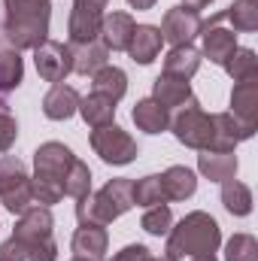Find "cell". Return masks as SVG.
I'll list each match as a JSON object with an SVG mask.
<instances>
[{"mask_svg": "<svg viewBox=\"0 0 258 261\" xmlns=\"http://www.w3.org/2000/svg\"><path fill=\"white\" fill-rule=\"evenodd\" d=\"M3 9H6L3 34L9 49L24 52L49 40V21H52L49 0H3Z\"/></svg>", "mask_w": 258, "mask_h": 261, "instance_id": "6da1fadb", "label": "cell"}, {"mask_svg": "<svg viewBox=\"0 0 258 261\" xmlns=\"http://www.w3.org/2000/svg\"><path fill=\"white\" fill-rule=\"evenodd\" d=\"M73 152L64 143H43L34 152V176H31V192L34 200L49 206L64 197V176L73 164Z\"/></svg>", "mask_w": 258, "mask_h": 261, "instance_id": "7a4b0ae2", "label": "cell"}, {"mask_svg": "<svg viewBox=\"0 0 258 261\" xmlns=\"http://www.w3.org/2000/svg\"><path fill=\"white\" fill-rule=\"evenodd\" d=\"M222 243V228L219 222L197 210V213H189L176 228L167 231V255L173 258H192V255H203V252H216Z\"/></svg>", "mask_w": 258, "mask_h": 261, "instance_id": "3957f363", "label": "cell"}, {"mask_svg": "<svg viewBox=\"0 0 258 261\" xmlns=\"http://www.w3.org/2000/svg\"><path fill=\"white\" fill-rule=\"evenodd\" d=\"M134 206V182L131 179H110L100 192H88L76 200L79 225H110Z\"/></svg>", "mask_w": 258, "mask_h": 261, "instance_id": "277c9868", "label": "cell"}, {"mask_svg": "<svg viewBox=\"0 0 258 261\" xmlns=\"http://www.w3.org/2000/svg\"><path fill=\"white\" fill-rule=\"evenodd\" d=\"M170 128H173V137L183 146L197 149V152L210 149V140H213V116H207L194 97L176 113V119L170 122Z\"/></svg>", "mask_w": 258, "mask_h": 261, "instance_id": "5b68a950", "label": "cell"}, {"mask_svg": "<svg viewBox=\"0 0 258 261\" xmlns=\"http://www.w3.org/2000/svg\"><path fill=\"white\" fill-rule=\"evenodd\" d=\"M91 149L107 161V164H131L137 158V140L131 137L128 130H122L116 122L113 125H104V128H94L91 130Z\"/></svg>", "mask_w": 258, "mask_h": 261, "instance_id": "8992f818", "label": "cell"}, {"mask_svg": "<svg viewBox=\"0 0 258 261\" xmlns=\"http://www.w3.org/2000/svg\"><path fill=\"white\" fill-rule=\"evenodd\" d=\"M158 31L170 46H192V40L200 37V31H203V18H200V12H194L189 6H173L164 12V21Z\"/></svg>", "mask_w": 258, "mask_h": 261, "instance_id": "52a82bcc", "label": "cell"}, {"mask_svg": "<svg viewBox=\"0 0 258 261\" xmlns=\"http://www.w3.org/2000/svg\"><path fill=\"white\" fill-rule=\"evenodd\" d=\"M34 64L40 79L46 82H64L67 73H73V55H70V46L58 43V40H46L34 49Z\"/></svg>", "mask_w": 258, "mask_h": 261, "instance_id": "ba28073f", "label": "cell"}, {"mask_svg": "<svg viewBox=\"0 0 258 261\" xmlns=\"http://www.w3.org/2000/svg\"><path fill=\"white\" fill-rule=\"evenodd\" d=\"M107 3L110 0H73V12H70V24H67L70 43H85L100 34Z\"/></svg>", "mask_w": 258, "mask_h": 261, "instance_id": "9c48e42d", "label": "cell"}, {"mask_svg": "<svg viewBox=\"0 0 258 261\" xmlns=\"http://www.w3.org/2000/svg\"><path fill=\"white\" fill-rule=\"evenodd\" d=\"M52 225H55V219H52L49 206H43V203H34V206H28V210L18 216L12 237H18V240L28 246V252H31L37 243H43V240H52Z\"/></svg>", "mask_w": 258, "mask_h": 261, "instance_id": "30bf717a", "label": "cell"}, {"mask_svg": "<svg viewBox=\"0 0 258 261\" xmlns=\"http://www.w3.org/2000/svg\"><path fill=\"white\" fill-rule=\"evenodd\" d=\"M258 125H249L243 119H237L234 113H216L213 116V140H210V152H234L237 143L249 140L255 134Z\"/></svg>", "mask_w": 258, "mask_h": 261, "instance_id": "8fae6325", "label": "cell"}, {"mask_svg": "<svg viewBox=\"0 0 258 261\" xmlns=\"http://www.w3.org/2000/svg\"><path fill=\"white\" fill-rule=\"evenodd\" d=\"M134 28H137V21L131 18L128 12H110V15H104L97 37H100V43H104L107 49H113V52H128Z\"/></svg>", "mask_w": 258, "mask_h": 261, "instance_id": "7c38bea8", "label": "cell"}, {"mask_svg": "<svg viewBox=\"0 0 258 261\" xmlns=\"http://www.w3.org/2000/svg\"><path fill=\"white\" fill-rule=\"evenodd\" d=\"M70 55H73V73L94 76L100 67H107L110 49L100 43V37H94V40H85V43H70Z\"/></svg>", "mask_w": 258, "mask_h": 261, "instance_id": "4fadbf2b", "label": "cell"}, {"mask_svg": "<svg viewBox=\"0 0 258 261\" xmlns=\"http://www.w3.org/2000/svg\"><path fill=\"white\" fill-rule=\"evenodd\" d=\"M110 246V234L104 225H79L73 234V252L79 258H91V261H104Z\"/></svg>", "mask_w": 258, "mask_h": 261, "instance_id": "5bb4252c", "label": "cell"}, {"mask_svg": "<svg viewBox=\"0 0 258 261\" xmlns=\"http://www.w3.org/2000/svg\"><path fill=\"white\" fill-rule=\"evenodd\" d=\"M161 43H164V37L155 24H137L128 43V55L137 64H152L161 52Z\"/></svg>", "mask_w": 258, "mask_h": 261, "instance_id": "9a60e30c", "label": "cell"}, {"mask_svg": "<svg viewBox=\"0 0 258 261\" xmlns=\"http://www.w3.org/2000/svg\"><path fill=\"white\" fill-rule=\"evenodd\" d=\"M76 110H79V94H76V88H70L64 82H55L49 88V94L43 97V113L52 122H64L70 116H76Z\"/></svg>", "mask_w": 258, "mask_h": 261, "instance_id": "2e32d148", "label": "cell"}, {"mask_svg": "<svg viewBox=\"0 0 258 261\" xmlns=\"http://www.w3.org/2000/svg\"><path fill=\"white\" fill-rule=\"evenodd\" d=\"M152 100H158L164 110L186 107V103L192 100V85H189V79L161 73V76L155 79V85H152Z\"/></svg>", "mask_w": 258, "mask_h": 261, "instance_id": "e0dca14e", "label": "cell"}, {"mask_svg": "<svg viewBox=\"0 0 258 261\" xmlns=\"http://www.w3.org/2000/svg\"><path fill=\"white\" fill-rule=\"evenodd\" d=\"M200 37H203V55L213 64H225L234 55V49H237V34L234 31H225V28L210 24V28L200 31Z\"/></svg>", "mask_w": 258, "mask_h": 261, "instance_id": "ac0fdd59", "label": "cell"}, {"mask_svg": "<svg viewBox=\"0 0 258 261\" xmlns=\"http://www.w3.org/2000/svg\"><path fill=\"white\" fill-rule=\"evenodd\" d=\"M197 170L210 182H225V179H231L237 173V155L234 152H210V149H203L197 155Z\"/></svg>", "mask_w": 258, "mask_h": 261, "instance_id": "d6986e66", "label": "cell"}, {"mask_svg": "<svg viewBox=\"0 0 258 261\" xmlns=\"http://www.w3.org/2000/svg\"><path fill=\"white\" fill-rule=\"evenodd\" d=\"M131 119H134V125L143 130V134H161V130L170 128V116H167V110H164L158 100H152V97L137 100Z\"/></svg>", "mask_w": 258, "mask_h": 261, "instance_id": "ffe728a7", "label": "cell"}, {"mask_svg": "<svg viewBox=\"0 0 258 261\" xmlns=\"http://www.w3.org/2000/svg\"><path fill=\"white\" fill-rule=\"evenodd\" d=\"M88 128H104V125H113L116 119V100L104 97V94H88V97H79V110H76Z\"/></svg>", "mask_w": 258, "mask_h": 261, "instance_id": "44dd1931", "label": "cell"}, {"mask_svg": "<svg viewBox=\"0 0 258 261\" xmlns=\"http://www.w3.org/2000/svg\"><path fill=\"white\" fill-rule=\"evenodd\" d=\"M231 113L249 125H258V79L237 82L231 91Z\"/></svg>", "mask_w": 258, "mask_h": 261, "instance_id": "7402d4cb", "label": "cell"}, {"mask_svg": "<svg viewBox=\"0 0 258 261\" xmlns=\"http://www.w3.org/2000/svg\"><path fill=\"white\" fill-rule=\"evenodd\" d=\"M91 88H94V94H104V97L119 103L125 97V91H128V76H125V70L107 64L91 76Z\"/></svg>", "mask_w": 258, "mask_h": 261, "instance_id": "603a6c76", "label": "cell"}, {"mask_svg": "<svg viewBox=\"0 0 258 261\" xmlns=\"http://www.w3.org/2000/svg\"><path fill=\"white\" fill-rule=\"evenodd\" d=\"M161 186H164V195L167 200H186V197H192L197 192V179H194V173L189 167H167L164 173H161Z\"/></svg>", "mask_w": 258, "mask_h": 261, "instance_id": "cb8c5ba5", "label": "cell"}, {"mask_svg": "<svg viewBox=\"0 0 258 261\" xmlns=\"http://www.w3.org/2000/svg\"><path fill=\"white\" fill-rule=\"evenodd\" d=\"M200 67V52L194 46H173L164 58V73L167 76H179V79H192Z\"/></svg>", "mask_w": 258, "mask_h": 261, "instance_id": "d4e9b609", "label": "cell"}, {"mask_svg": "<svg viewBox=\"0 0 258 261\" xmlns=\"http://www.w3.org/2000/svg\"><path fill=\"white\" fill-rule=\"evenodd\" d=\"M222 203L231 216H249L252 213V189L231 176L222 182Z\"/></svg>", "mask_w": 258, "mask_h": 261, "instance_id": "484cf974", "label": "cell"}, {"mask_svg": "<svg viewBox=\"0 0 258 261\" xmlns=\"http://www.w3.org/2000/svg\"><path fill=\"white\" fill-rule=\"evenodd\" d=\"M225 70L234 82H246V79H258V58L252 49H234V55L225 61Z\"/></svg>", "mask_w": 258, "mask_h": 261, "instance_id": "4316f807", "label": "cell"}, {"mask_svg": "<svg viewBox=\"0 0 258 261\" xmlns=\"http://www.w3.org/2000/svg\"><path fill=\"white\" fill-rule=\"evenodd\" d=\"M24 79V64L15 49H0V91L18 88Z\"/></svg>", "mask_w": 258, "mask_h": 261, "instance_id": "83f0119b", "label": "cell"}, {"mask_svg": "<svg viewBox=\"0 0 258 261\" xmlns=\"http://www.w3.org/2000/svg\"><path fill=\"white\" fill-rule=\"evenodd\" d=\"M134 203H140V206H158V203H167L164 186H161V173H152V176H143V179L134 182Z\"/></svg>", "mask_w": 258, "mask_h": 261, "instance_id": "f1b7e54d", "label": "cell"}, {"mask_svg": "<svg viewBox=\"0 0 258 261\" xmlns=\"http://www.w3.org/2000/svg\"><path fill=\"white\" fill-rule=\"evenodd\" d=\"M225 18H231L234 31H243V34L255 31L258 28V0H234L231 9L225 12Z\"/></svg>", "mask_w": 258, "mask_h": 261, "instance_id": "f546056e", "label": "cell"}, {"mask_svg": "<svg viewBox=\"0 0 258 261\" xmlns=\"http://www.w3.org/2000/svg\"><path fill=\"white\" fill-rule=\"evenodd\" d=\"M88 192H91V170H88L85 161L73 158V164H70V170H67V176H64V195L79 200V197L88 195Z\"/></svg>", "mask_w": 258, "mask_h": 261, "instance_id": "4dcf8cb0", "label": "cell"}, {"mask_svg": "<svg viewBox=\"0 0 258 261\" xmlns=\"http://www.w3.org/2000/svg\"><path fill=\"white\" fill-rule=\"evenodd\" d=\"M140 225H143V231H146V234L161 237V234H167V231H170V225H173V213H170V206H167V203L149 206V210L143 213Z\"/></svg>", "mask_w": 258, "mask_h": 261, "instance_id": "1f68e13d", "label": "cell"}, {"mask_svg": "<svg viewBox=\"0 0 258 261\" xmlns=\"http://www.w3.org/2000/svg\"><path fill=\"white\" fill-rule=\"evenodd\" d=\"M24 179H28L24 161L15 158V155H3V158H0V195H6L9 189H15V186L24 182Z\"/></svg>", "mask_w": 258, "mask_h": 261, "instance_id": "d6a6232c", "label": "cell"}, {"mask_svg": "<svg viewBox=\"0 0 258 261\" xmlns=\"http://www.w3.org/2000/svg\"><path fill=\"white\" fill-rule=\"evenodd\" d=\"M225 261H258V240L252 234H234L225 246Z\"/></svg>", "mask_w": 258, "mask_h": 261, "instance_id": "836d02e7", "label": "cell"}, {"mask_svg": "<svg viewBox=\"0 0 258 261\" xmlns=\"http://www.w3.org/2000/svg\"><path fill=\"white\" fill-rule=\"evenodd\" d=\"M0 200H3V206H6L9 213H15V216H21L28 206H34L37 200H34V192H31V176H28L24 182H18L15 189H9L6 195H0Z\"/></svg>", "mask_w": 258, "mask_h": 261, "instance_id": "e575fe53", "label": "cell"}, {"mask_svg": "<svg viewBox=\"0 0 258 261\" xmlns=\"http://www.w3.org/2000/svg\"><path fill=\"white\" fill-rule=\"evenodd\" d=\"M18 137V122L12 116V110L0 100V152H9V146Z\"/></svg>", "mask_w": 258, "mask_h": 261, "instance_id": "d590c367", "label": "cell"}, {"mask_svg": "<svg viewBox=\"0 0 258 261\" xmlns=\"http://www.w3.org/2000/svg\"><path fill=\"white\" fill-rule=\"evenodd\" d=\"M0 261H28V246L18 237H9L6 243H0Z\"/></svg>", "mask_w": 258, "mask_h": 261, "instance_id": "8d00e7d4", "label": "cell"}, {"mask_svg": "<svg viewBox=\"0 0 258 261\" xmlns=\"http://www.w3.org/2000/svg\"><path fill=\"white\" fill-rule=\"evenodd\" d=\"M28 261H58V243H55V240L37 243V246L28 252Z\"/></svg>", "mask_w": 258, "mask_h": 261, "instance_id": "74e56055", "label": "cell"}, {"mask_svg": "<svg viewBox=\"0 0 258 261\" xmlns=\"http://www.w3.org/2000/svg\"><path fill=\"white\" fill-rule=\"evenodd\" d=\"M113 261H152V252H149L143 243H131V246H125L122 252H116Z\"/></svg>", "mask_w": 258, "mask_h": 261, "instance_id": "f35d334b", "label": "cell"}, {"mask_svg": "<svg viewBox=\"0 0 258 261\" xmlns=\"http://www.w3.org/2000/svg\"><path fill=\"white\" fill-rule=\"evenodd\" d=\"M213 0H183V6H189V9H194V12H200V9H207Z\"/></svg>", "mask_w": 258, "mask_h": 261, "instance_id": "ab89813d", "label": "cell"}, {"mask_svg": "<svg viewBox=\"0 0 258 261\" xmlns=\"http://www.w3.org/2000/svg\"><path fill=\"white\" fill-rule=\"evenodd\" d=\"M128 3L134 6V9H152V6H155L158 0H128Z\"/></svg>", "mask_w": 258, "mask_h": 261, "instance_id": "60d3db41", "label": "cell"}, {"mask_svg": "<svg viewBox=\"0 0 258 261\" xmlns=\"http://www.w3.org/2000/svg\"><path fill=\"white\" fill-rule=\"evenodd\" d=\"M189 261H216V255L213 252H203V255H192Z\"/></svg>", "mask_w": 258, "mask_h": 261, "instance_id": "b9f144b4", "label": "cell"}, {"mask_svg": "<svg viewBox=\"0 0 258 261\" xmlns=\"http://www.w3.org/2000/svg\"><path fill=\"white\" fill-rule=\"evenodd\" d=\"M152 261H179V258H173V255H167V252H164L161 258H152Z\"/></svg>", "mask_w": 258, "mask_h": 261, "instance_id": "7bdbcfd3", "label": "cell"}, {"mask_svg": "<svg viewBox=\"0 0 258 261\" xmlns=\"http://www.w3.org/2000/svg\"><path fill=\"white\" fill-rule=\"evenodd\" d=\"M70 261H91V258H79V255H76V258H70Z\"/></svg>", "mask_w": 258, "mask_h": 261, "instance_id": "ee69618b", "label": "cell"}]
</instances>
